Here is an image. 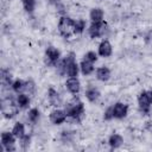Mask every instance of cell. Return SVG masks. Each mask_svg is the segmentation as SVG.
<instances>
[{
    "label": "cell",
    "mask_w": 152,
    "mask_h": 152,
    "mask_svg": "<svg viewBox=\"0 0 152 152\" xmlns=\"http://www.w3.org/2000/svg\"><path fill=\"white\" fill-rule=\"evenodd\" d=\"M78 65L75 61L74 53H69L65 56L61 63L58 64V70L61 75H68L69 77H77L78 75Z\"/></svg>",
    "instance_id": "cell-1"
},
{
    "label": "cell",
    "mask_w": 152,
    "mask_h": 152,
    "mask_svg": "<svg viewBox=\"0 0 152 152\" xmlns=\"http://www.w3.org/2000/svg\"><path fill=\"white\" fill-rule=\"evenodd\" d=\"M65 113L66 116L78 121L81 119V116L84 114V104L82 101H80L78 99H74L71 102H69L65 106Z\"/></svg>",
    "instance_id": "cell-2"
},
{
    "label": "cell",
    "mask_w": 152,
    "mask_h": 152,
    "mask_svg": "<svg viewBox=\"0 0 152 152\" xmlns=\"http://www.w3.org/2000/svg\"><path fill=\"white\" fill-rule=\"evenodd\" d=\"M58 31L64 38H69L75 34V20L69 17H62L58 23Z\"/></svg>",
    "instance_id": "cell-3"
},
{
    "label": "cell",
    "mask_w": 152,
    "mask_h": 152,
    "mask_svg": "<svg viewBox=\"0 0 152 152\" xmlns=\"http://www.w3.org/2000/svg\"><path fill=\"white\" fill-rule=\"evenodd\" d=\"M138 104L142 113L148 114L152 106V89L142 90L138 96Z\"/></svg>",
    "instance_id": "cell-4"
},
{
    "label": "cell",
    "mask_w": 152,
    "mask_h": 152,
    "mask_svg": "<svg viewBox=\"0 0 152 152\" xmlns=\"http://www.w3.org/2000/svg\"><path fill=\"white\" fill-rule=\"evenodd\" d=\"M59 57H61V53L56 48H53V46L46 48V50H45V63L48 65L55 66L58 63Z\"/></svg>",
    "instance_id": "cell-5"
},
{
    "label": "cell",
    "mask_w": 152,
    "mask_h": 152,
    "mask_svg": "<svg viewBox=\"0 0 152 152\" xmlns=\"http://www.w3.org/2000/svg\"><path fill=\"white\" fill-rule=\"evenodd\" d=\"M14 142H15V135L11 132H4L1 134V145L4 146L6 152H13L15 151L14 147Z\"/></svg>",
    "instance_id": "cell-6"
},
{
    "label": "cell",
    "mask_w": 152,
    "mask_h": 152,
    "mask_svg": "<svg viewBox=\"0 0 152 152\" xmlns=\"http://www.w3.org/2000/svg\"><path fill=\"white\" fill-rule=\"evenodd\" d=\"M113 119H124L128 113V106L122 102H116L110 107Z\"/></svg>",
    "instance_id": "cell-7"
},
{
    "label": "cell",
    "mask_w": 152,
    "mask_h": 152,
    "mask_svg": "<svg viewBox=\"0 0 152 152\" xmlns=\"http://www.w3.org/2000/svg\"><path fill=\"white\" fill-rule=\"evenodd\" d=\"M107 24L102 20V21H97V23H93L89 27V36L91 38H97L100 36H102L106 31Z\"/></svg>",
    "instance_id": "cell-8"
},
{
    "label": "cell",
    "mask_w": 152,
    "mask_h": 152,
    "mask_svg": "<svg viewBox=\"0 0 152 152\" xmlns=\"http://www.w3.org/2000/svg\"><path fill=\"white\" fill-rule=\"evenodd\" d=\"M66 113L65 110H62V109H53L50 114V120L52 124L55 125H61L63 124L65 120H66Z\"/></svg>",
    "instance_id": "cell-9"
},
{
    "label": "cell",
    "mask_w": 152,
    "mask_h": 152,
    "mask_svg": "<svg viewBox=\"0 0 152 152\" xmlns=\"http://www.w3.org/2000/svg\"><path fill=\"white\" fill-rule=\"evenodd\" d=\"M65 87H66L68 91L76 95V94H78V91L81 89V83L77 80V77H69L65 82Z\"/></svg>",
    "instance_id": "cell-10"
},
{
    "label": "cell",
    "mask_w": 152,
    "mask_h": 152,
    "mask_svg": "<svg viewBox=\"0 0 152 152\" xmlns=\"http://www.w3.org/2000/svg\"><path fill=\"white\" fill-rule=\"evenodd\" d=\"M113 52V48L109 43V40L103 39L99 45V55L102 57H109Z\"/></svg>",
    "instance_id": "cell-11"
},
{
    "label": "cell",
    "mask_w": 152,
    "mask_h": 152,
    "mask_svg": "<svg viewBox=\"0 0 152 152\" xmlns=\"http://www.w3.org/2000/svg\"><path fill=\"white\" fill-rule=\"evenodd\" d=\"M48 99H49V102L52 106H55V107H58L62 103V100H61L59 94L53 88H49V90H48Z\"/></svg>",
    "instance_id": "cell-12"
},
{
    "label": "cell",
    "mask_w": 152,
    "mask_h": 152,
    "mask_svg": "<svg viewBox=\"0 0 152 152\" xmlns=\"http://www.w3.org/2000/svg\"><path fill=\"white\" fill-rule=\"evenodd\" d=\"M96 78L99 81H102V82L108 81L110 78V70L107 66H100V68H97V70H96Z\"/></svg>",
    "instance_id": "cell-13"
},
{
    "label": "cell",
    "mask_w": 152,
    "mask_h": 152,
    "mask_svg": "<svg viewBox=\"0 0 152 152\" xmlns=\"http://www.w3.org/2000/svg\"><path fill=\"white\" fill-rule=\"evenodd\" d=\"M122 142H124L122 137H121L120 134H116V133L112 134V135L109 137V139H108V144H109V146H110L112 148H118V147H120V146L122 145Z\"/></svg>",
    "instance_id": "cell-14"
},
{
    "label": "cell",
    "mask_w": 152,
    "mask_h": 152,
    "mask_svg": "<svg viewBox=\"0 0 152 152\" xmlns=\"http://www.w3.org/2000/svg\"><path fill=\"white\" fill-rule=\"evenodd\" d=\"M86 97L90 101V102H95L99 97H100V91H99V89L97 88H95V87H89L87 90H86Z\"/></svg>",
    "instance_id": "cell-15"
},
{
    "label": "cell",
    "mask_w": 152,
    "mask_h": 152,
    "mask_svg": "<svg viewBox=\"0 0 152 152\" xmlns=\"http://www.w3.org/2000/svg\"><path fill=\"white\" fill-rule=\"evenodd\" d=\"M80 69H81V71H82L83 75H90L94 71V65H93L91 62H89V61H87V59L83 58L82 62H81V64H80Z\"/></svg>",
    "instance_id": "cell-16"
},
{
    "label": "cell",
    "mask_w": 152,
    "mask_h": 152,
    "mask_svg": "<svg viewBox=\"0 0 152 152\" xmlns=\"http://www.w3.org/2000/svg\"><path fill=\"white\" fill-rule=\"evenodd\" d=\"M89 17H90V20L93 21V23H97V21H102V19H103V11L101 10V8H93L91 11H90V14H89Z\"/></svg>",
    "instance_id": "cell-17"
},
{
    "label": "cell",
    "mask_w": 152,
    "mask_h": 152,
    "mask_svg": "<svg viewBox=\"0 0 152 152\" xmlns=\"http://www.w3.org/2000/svg\"><path fill=\"white\" fill-rule=\"evenodd\" d=\"M17 104H18L19 108H26L30 104V97L26 94L20 93L17 97Z\"/></svg>",
    "instance_id": "cell-18"
},
{
    "label": "cell",
    "mask_w": 152,
    "mask_h": 152,
    "mask_svg": "<svg viewBox=\"0 0 152 152\" xmlns=\"http://www.w3.org/2000/svg\"><path fill=\"white\" fill-rule=\"evenodd\" d=\"M12 133L15 135V138L18 139H21L24 135H25V127L21 122H17L12 129Z\"/></svg>",
    "instance_id": "cell-19"
},
{
    "label": "cell",
    "mask_w": 152,
    "mask_h": 152,
    "mask_svg": "<svg viewBox=\"0 0 152 152\" xmlns=\"http://www.w3.org/2000/svg\"><path fill=\"white\" fill-rule=\"evenodd\" d=\"M12 89L15 91V93H21L23 90L26 89V81H23V80H15L13 83H12Z\"/></svg>",
    "instance_id": "cell-20"
},
{
    "label": "cell",
    "mask_w": 152,
    "mask_h": 152,
    "mask_svg": "<svg viewBox=\"0 0 152 152\" xmlns=\"http://www.w3.org/2000/svg\"><path fill=\"white\" fill-rule=\"evenodd\" d=\"M23 6L27 13H32L36 8V0H23Z\"/></svg>",
    "instance_id": "cell-21"
},
{
    "label": "cell",
    "mask_w": 152,
    "mask_h": 152,
    "mask_svg": "<svg viewBox=\"0 0 152 152\" xmlns=\"http://www.w3.org/2000/svg\"><path fill=\"white\" fill-rule=\"evenodd\" d=\"M86 28V21L83 19L75 20V34H80L84 31Z\"/></svg>",
    "instance_id": "cell-22"
},
{
    "label": "cell",
    "mask_w": 152,
    "mask_h": 152,
    "mask_svg": "<svg viewBox=\"0 0 152 152\" xmlns=\"http://www.w3.org/2000/svg\"><path fill=\"white\" fill-rule=\"evenodd\" d=\"M27 119L31 121V122H37V120L39 119V110L37 108H32L28 110V114H27Z\"/></svg>",
    "instance_id": "cell-23"
},
{
    "label": "cell",
    "mask_w": 152,
    "mask_h": 152,
    "mask_svg": "<svg viewBox=\"0 0 152 152\" xmlns=\"http://www.w3.org/2000/svg\"><path fill=\"white\" fill-rule=\"evenodd\" d=\"M84 59H87V61L94 63V62H96V59H97V55H96L94 51H88V52L84 55Z\"/></svg>",
    "instance_id": "cell-24"
},
{
    "label": "cell",
    "mask_w": 152,
    "mask_h": 152,
    "mask_svg": "<svg viewBox=\"0 0 152 152\" xmlns=\"http://www.w3.org/2000/svg\"><path fill=\"white\" fill-rule=\"evenodd\" d=\"M30 140H31V138H30V135H27V134H25V135L20 139V141H21V147H23L24 150H26V148L28 147Z\"/></svg>",
    "instance_id": "cell-25"
},
{
    "label": "cell",
    "mask_w": 152,
    "mask_h": 152,
    "mask_svg": "<svg viewBox=\"0 0 152 152\" xmlns=\"http://www.w3.org/2000/svg\"><path fill=\"white\" fill-rule=\"evenodd\" d=\"M103 119L104 120H110V119H113V115H112V109H110V107L104 112V114H103Z\"/></svg>",
    "instance_id": "cell-26"
}]
</instances>
